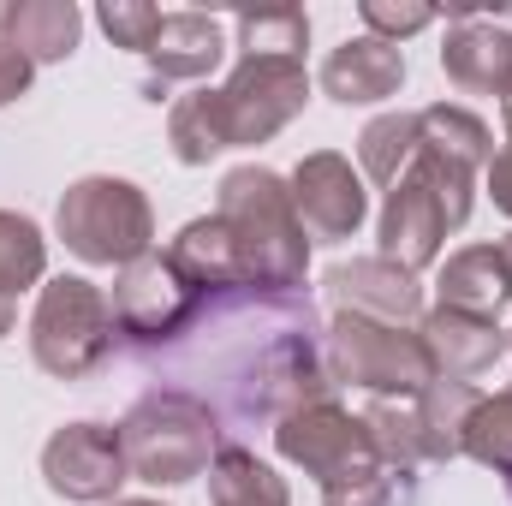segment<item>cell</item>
<instances>
[{"label": "cell", "instance_id": "obj_1", "mask_svg": "<svg viewBox=\"0 0 512 506\" xmlns=\"http://www.w3.org/2000/svg\"><path fill=\"white\" fill-rule=\"evenodd\" d=\"M251 268V286L262 292H298L310 268V233L292 209V185L268 167H233L221 179V209H215Z\"/></svg>", "mask_w": 512, "mask_h": 506}, {"label": "cell", "instance_id": "obj_2", "mask_svg": "<svg viewBox=\"0 0 512 506\" xmlns=\"http://www.w3.org/2000/svg\"><path fill=\"white\" fill-rule=\"evenodd\" d=\"M215 405L185 393V387H149L120 423V447H126V465L137 483H155V489H173V483H191L209 471V459L221 453L215 447Z\"/></svg>", "mask_w": 512, "mask_h": 506}, {"label": "cell", "instance_id": "obj_3", "mask_svg": "<svg viewBox=\"0 0 512 506\" xmlns=\"http://www.w3.org/2000/svg\"><path fill=\"white\" fill-rule=\"evenodd\" d=\"M114 304L96 280L60 274L42 286L36 316H30V358L54 381H84L114 358Z\"/></svg>", "mask_w": 512, "mask_h": 506}, {"label": "cell", "instance_id": "obj_4", "mask_svg": "<svg viewBox=\"0 0 512 506\" xmlns=\"http://www.w3.org/2000/svg\"><path fill=\"white\" fill-rule=\"evenodd\" d=\"M54 233L66 239V251L78 262H96V268H131L137 256L155 251L149 197L114 173H90V179L66 185V197L54 209Z\"/></svg>", "mask_w": 512, "mask_h": 506}, {"label": "cell", "instance_id": "obj_5", "mask_svg": "<svg viewBox=\"0 0 512 506\" xmlns=\"http://www.w3.org/2000/svg\"><path fill=\"white\" fill-rule=\"evenodd\" d=\"M328 370L346 387H364L376 399H411L435 381V358L417 328L399 322H370V316H334L322 328Z\"/></svg>", "mask_w": 512, "mask_h": 506}, {"label": "cell", "instance_id": "obj_6", "mask_svg": "<svg viewBox=\"0 0 512 506\" xmlns=\"http://www.w3.org/2000/svg\"><path fill=\"white\" fill-rule=\"evenodd\" d=\"M108 304H114V328L137 346H173L203 316V292L167 262V251H149L131 268H120Z\"/></svg>", "mask_w": 512, "mask_h": 506}, {"label": "cell", "instance_id": "obj_7", "mask_svg": "<svg viewBox=\"0 0 512 506\" xmlns=\"http://www.w3.org/2000/svg\"><path fill=\"white\" fill-rule=\"evenodd\" d=\"M274 447H280L286 465L310 471L316 483H334V477H346V471H370V465H382V453L370 447L364 417L340 411L334 399H310V405L286 411V417L274 423Z\"/></svg>", "mask_w": 512, "mask_h": 506}, {"label": "cell", "instance_id": "obj_8", "mask_svg": "<svg viewBox=\"0 0 512 506\" xmlns=\"http://www.w3.org/2000/svg\"><path fill=\"white\" fill-rule=\"evenodd\" d=\"M126 477H131L126 447H120V429H108V423H66L42 447V483L60 501L108 506Z\"/></svg>", "mask_w": 512, "mask_h": 506}, {"label": "cell", "instance_id": "obj_9", "mask_svg": "<svg viewBox=\"0 0 512 506\" xmlns=\"http://www.w3.org/2000/svg\"><path fill=\"white\" fill-rule=\"evenodd\" d=\"M221 102H227L233 149L239 143H268L274 131H286L304 114L310 72H304V60H239L233 78L221 84Z\"/></svg>", "mask_w": 512, "mask_h": 506}, {"label": "cell", "instance_id": "obj_10", "mask_svg": "<svg viewBox=\"0 0 512 506\" xmlns=\"http://www.w3.org/2000/svg\"><path fill=\"white\" fill-rule=\"evenodd\" d=\"M286 185H292V209H298V221H304L310 239H328V245H334V239H352V233L364 227V215H370L364 179H358L352 161L334 155V149L304 155Z\"/></svg>", "mask_w": 512, "mask_h": 506}, {"label": "cell", "instance_id": "obj_11", "mask_svg": "<svg viewBox=\"0 0 512 506\" xmlns=\"http://www.w3.org/2000/svg\"><path fill=\"white\" fill-rule=\"evenodd\" d=\"M322 286H328V304L340 316H370V322H399V328L423 322V286H417V274L393 268L382 256L334 262Z\"/></svg>", "mask_w": 512, "mask_h": 506}, {"label": "cell", "instance_id": "obj_12", "mask_svg": "<svg viewBox=\"0 0 512 506\" xmlns=\"http://www.w3.org/2000/svg\"><path fill=\"white\" fill-rule=\"evenodd\" d=\"M376 239H382V251H376V256L393 262V268H405V274H423V268L441 256L447 221H441V203L423 191V179H417V173H399V179L387 185Z\"/></svg>", "mask_w": 512, "mask_h": 506}, {"label": "cell", "instance_id": "obj_13", "mask_svg": "<svg viewBox=\"0 0 512 506\" xmlns=\"http://www.w3.org/2000/svg\"><path fill=\"white\" fill-rule=\"evenodd\" d=\"M221 54H227L221 18H209V12H161V30H155V42L143 48V60H149V96L161 102L167 84H179V78H209V72L221 66Z\"/></svg>", "mask_w": 512, "mask_h": 506}, {"label": "cell", "instance_id": "obj_14", "mask_svg": "<svg viewBox=\"0 0 512 506\" xmlns=\"http://www.w3.org/2000/svg\"><path fill=\"white\" fill-rule=\"evenodd\" d=\"M399 84H405V54L382 36H352L322 60V96L340 108H376L399 96Z\"/></svg>", "mask_w": 512, "mask_h": 506}, {"label": "cell", "instance_id": "obj_15", "mask_svg": "<svg viewBox=\"0 0 512 506\" xmlns=\"http://www.w3.org/2000/svg\"><path fill=\"white\" fill-rule=\"evenodd\" d=\"M441 72L447 84L471 90V96H501L512 78V30L477 12H453V30L441 42Z\"/></svg>", "mask_w": 512, "mask_h": 506}, {"label": "cell", "instance_id": "obj_16", "mask_svg": "<svg viewBox=\"0 0 512 506\" xmlns=\"http://www.w3.org/2000/svg\"><path fill=\"white\" fill-rule=\"evenodd\" d=\"M167 262L203 292V298H221V292H239L251 286V268H245V251L233 239V227L221 215H203V221H185L179 239L167 245Z\"/></svg>", "mask_w": 512, "mask_h": 506}, {"label": "cell", "instance_id": "obj_17", "mask_svg": "<svg viewBox=\"0 0 512 506\" xmlns=\"http://www.w3.org/2000/svg\"><path fill=\"white\" fill-rule=\"evenodd\" d=\"M417 334H423V346H429V358H435V376H447V381L483 376V370H495V358L507 352V334H501L495 322L465 316V310H441V304L417 322Z\"/></svg>", "mask_w": 512, "mask_h": 506}, {"label": "cell", "instance_id": "obj_18", "mask_svg": "<svg viewBox=\"0 0 512 506\" xmlns=\"http://www.w3.org/2000/svg\"><path fill=\"white\" fill-rule=\"evenodd\" d=\"M435 292H441V310H465V316H483L495 322L512 304V268L501 245H465L441 262L435 274Z\"/></svg>", "mask_w": 512, "mask_h": 506}, {"label": "cell", "instance_id": "obj_19", "mask_svg": "<svg viewBox=\"0 0 512 506\" xmlns=\"http://www.w3.org/2000/svg\"><path fill=\"white\" fill-rule=\"evenodd\" d=\"M84 36V12L72 0H18L6 12V42L18 54H30L36 66H54V60H72Z\"/></svg>", "mask_w": 512, "mask_h": 506}, {"label": "cell", "instance_id": "obj_20", "mask_svg": "<svg viewBox=\"0 0 512 506\" xmlns=\"http://www.w3.org/2000/svg\"><path fill=\"white\" fill-rule=\"evenodd\" d=\"M167 143L185 167H209L221 149H233V126H227V102L221 90H191L185 102H173L167 114Z\"/></svg>", "mask_w": 512, "mask_h": 506}, {"label": "cell", "instance_id": "obj_21", "mask_svg": "<svg viewBox=\"0 0 512 506\" xmlns=\"http://www.w3.org/2000/svg\"><path fill=\"white\" fill-rule=\"evenodd\" d=\"M364 429H370V447L382 453L387 471H405V465H441L435 459V441L417 417V393L411 399H370L364 405Z\"/></svg>", "mask_w": 512, "mask_h": 506}, {"label": "cell", "instance_id": "obj_22", "mask_svg": "<svg viewBox=\"0 0 512 506\" xmlns=\"http://www.w3.org/2000/svg\"><path fill=\"white\" fill-rule=\"evenodd\" d=\"M209 506H292V495L251 447H221L209 459Z\"/></svg>", "mask_w": 512, "mask_h": 506}, {"label": "cell", "instance_id": "obj_23", "mask_svg": "<svg viewBox=\"0 0 512 506\" xmlns=\"http://www.w3.org/2000/svg\"><path fill=\"white\" fill-rule=\"evenodd\" d=\"M417 143L435 149V155H447V161H459L465 173L489 167V149H495L489 126H483L471 108H453V102H435V108L417 114Z\"/></svg>", "mask_w": 512, "mask_h": 506}, {"label": "cell", "instance_id": "obj_24", "mask_svg": "<svg viewBox=\"0 0 512 506\" xmlns=\"http://www.w3.org/2000/svg\"><path fill=\"white\" fill-rule=\"evenodd\" d=\"M477 399H483V393H477L471 381H447V376H435L423 393H417V417H423V429H429L441 465L465 453V423H471Z\"/></svg>", "mask_w": 512, "mask_h": 506}, {"label": "cell", "instance_id": "obj_25", "mask_svg": "<svg viewBox=\"0 0 512 506\" xmlns=\"http://www.w3.org/2000/svg\"><path fill=\"white\" fill-rule=\"evenodd\" d=\"M239 60H304L310 48V18L298 6H268V12H239Z\"/></svg>", "mask_w": 512, "mask_h": 506}, {"label": "cell", "instance_id": "obj_26", "mask_svg": "<svg viewBox=\"0 0 512 506\" xmlns=\"http://www.w3.org/2000/svg\"><path fill=\"white\" fill-rule=\"evenodd\" d=\"M411 155H417V114L411 108H393L382 120H370L364 137H358V161L376 185H393L411 167Z\"/></svg>", "mask_w": 512, "mask_h": 506}, {"label": "cell", "instance_id": "obj_27", "mask_svg": "<svg viewBox=\"0 0 512 506\" xmlns=\"http://www.w3.org/2000/svg\"><path fill=\"white\" fill-rule=\"evenodd\" d=\"M48 268V239L30 215L0 209V298H18L24 286H36Z\"/></svg>", "mask_w": 512, "mask_h": 506}, {"label": "cell", "instance_id": "obj_28", "mask_svg": "<svg viewBox=\"0 0 512 506\" xmlns=\"http://www.w3.org/2000/svg\"><path fill=\"white\" fill-rule=\"evenodd\" d=\"M465 453H471L477 465L512 477V387L477 399V411H471V423H465Z\"/></svg>", "mask_w": 512, "mask_h": 506}, {"label": "cell", "instance_id": "obj_29", "mask_svg": "<svg viewBox=\"0 0 512 506\" xmlns=\"http://www.w3.org/2000/svg\"><path fill=\"white\" fill-rule=\"evenodd\" d=\"M358 18H364V36H382V42L399 48L405 36L435 24V6H423V0H364Z\"/></svg>", "mask_w": 512, "mask_h": 506}, {"label": "cell", "instance_id": "obj_30", "mask_svg": "<svg viewBox=\"0 0 512 506\" xmlns=\"http://www.w3.org/2000/svg\"><path fill=\"white\" fill-rule=\"evenodd\" d=\"M96 18H102V30L114 36V48H131V54H143V48L155 42V30H161V12L143 6V0H108Z\"/></svg>", "mask_w": 512, "mask_h": 506}, {"label": "cell", "instance_id": "obj_31", "mask_svg": "<svg viewBox=\"0 0 512 506\" xmlns=\"http://www.w3.org/2000/svg\"><path fill=\"white\" fill-rule=\"evenodd\" d=\"M322 506H393V471L387 465L346 471V477L322 483Z\"/></svg>", "mask_w": 512, "mask_h": 506}, {"label": "cell", "instance_id": "obj_32", "mask_svg": "<svg viewBox=\"0 0 512 506\" xmlns=\"http://www.w3.org/2000/svg\"><path fill=\"white\" fill-rule=\"evenodd\" d=\"M30 78H36V60L18 54L12 42H0V108H12V102L30 90Z\"/></svg>", "mask_w": 512, "mask_h": 506}, {"label": "cell", "instance_id": "obj_33", "mask_svg": "<svg viewBox=\"0 0 512 506\" xmlns=\"http://www.w3.org/2000/svg\"><path fill=\"white\" fill-rule=\"evenodd\" d=\"M489 197H495L501 215H512V143L489 155Z\"/></svg>", "mask_w": 512, "mask_h": 506}, {"label": "cell", "instance_id": "obj_34", "mask_svg": "<svg viewBox=\"0 0 512 506\" xmlns=\"http://www.w3.org/2000/svg\"><path fill=\"white\" fill-rule=\"evenodd\" d=\"M12 322H18V310H12V298H0V340L12 334Z\"/></svg>", "mask_w": 512, "mask_h": 506}, {"label": "cell", "instance_id": "obj_35", "mask_svg": "<svg viewBox=\"0 0 512 506\" xmlns=\"http://www.w3.org/2000/svg\"><path fill=\"white\" fill-rule=\"evenodd\" d=\"M501 120H507V137H512V78H507V90H501Z\"/></svg>", "mask_w": 512, "mask_h": 506}, {"label": "cell", "instance_id": "obj_36", "mask_svg": "<svg viewBox=\"0 0 512 506\" xmlns=\"http://www.w3.org/2000/svg\"><path fill=\"white\" fill-rule=\"evenodd\" d=\"M108 506H161V501H108Z\"/></svg>", "mask_w": 512, "mask_h": 506}, {"label": "cell", "instance_id": "obj_37", "mask_svg": "<svg viewBox=\"0 0 512 506\" xmlns=\"http://www.w3.org/2000/svg\"><path fill=\"white\" fill-rule=\"evenodd\" d=\"M6 12H12V6H0V42H6Z\"/></svg>", "mask_w": 512, "mask_h": 506}, {"label": "cell", "instance_id": "obj_38", "mask_svg": "<svg viewBox=\"0 0 512 506\" xmlns=\"http://www.w3.org/2000/svg\"><path fill=\"white\" fill-rule=\"evenodd\" d=\"M501 256H507V268H512V233H507V245H501Z\"/></svg>", "mask_w": 512, "mask_h": 506}, {"label": "cell", "instance_id": "obj_39", "mask_svg": "<svg viewBox=\"0 0 512 506\" xmlns=\"http://www.w3.org/2000/svg\"><path fill=\"white\" fill-rule=\"evenodd\" d=\"M507 346H512V334H507Z\"/></svg>", "mask_w": 512, "mask_h": 506}, {"label": "cell", "instance_id": "obj_40", "mask_svg": "<svg viewBox=\"0 0 512 506\" xmlns=\"http://www.w3.org/2000/svg\"><path fill=\"white\" fill-rule=\"evenodd\" d=\"M507 489H512V477H507Z\"/></svg>", "mask_w": 512, "mask_h": 506}]
</instances>
